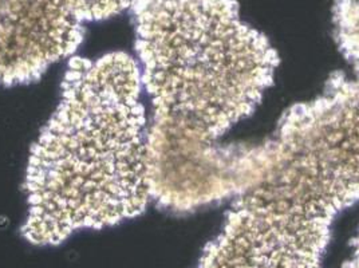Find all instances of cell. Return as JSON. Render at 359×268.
I'll return each mask as SVG.
<instances>
[{
  "label": "cell",
  "instance_id": "6da1fadb",
  "mask_svg": "<svg viewBox=\"0 0 359 268\" xmlns=\"http://www.w3.org/2000/svg\"><path fill=\"white\" fill-rule=\"evenodd\" d=\"M135 47L153 104L147 135L151 199L191 212L238 194L244 149L219 138L247 119L278 66L236 0H132Z\"/></svg>",
  "mask_w": 359,
  "mask_h": 268
},
{
  "label": "cell",
  "instance_id": "7a4b0ae2",
  "mask_svg": "<svg viewBox=\"0 0 359 268\" xmlns=\"http://www.w3.org/2000/svg\"><path fill=\"white\" fill-rule=\"evenodd\" d=\"M147 135L135 60H72L60 105L31 149L23 236L58 244L142 213L151 199Z\"/></svg>",
  "mask_w": 359,
  "mask_h": 268
},
{
  "label": "cell",
  "instance_id": "3957f363",
  "mask_svg": "<svg viewBox=\"0 0 359 268\" xmlns=\"http://www.w3.org/2000/svg\"><path fill=\"white\" fill-rule=\"evenodd\" d=\"M81 0H0V86L34 82L83 39Z\"/></svg>",
  "mask_w": 359,
  "mask_h": 268
},
{
  "label": "cell",
  "instance_id": "277c9868",
  "mask_svg": "<svg viewBox=\"0 0 359 268\" xmlns=\"http://www.w3.org/2000/svg\"><path fill=\"white\" fill-rule=\"evenodd\" d=\"M90 22L118 15L130 7L132 0H81Z\"/></svg>",
  "mask_w": 359,
  "mask_h": 268
},
{
  "label": "cell",
  "instance_id": "5b68a950",
  "mask_svg": "<svg viewBox=\"0 0 359 268\" xmlns=\"http://www.w3.org/2000/svg\"><path fill=\"white\" fill-rule=\"evenodd\" d=\"M344 268H359V234L354 244H353V253L350 260L344 264Z\"/></svg>",
  "mask_w": 359,
  "mask_h": 268
}]
</instances>
